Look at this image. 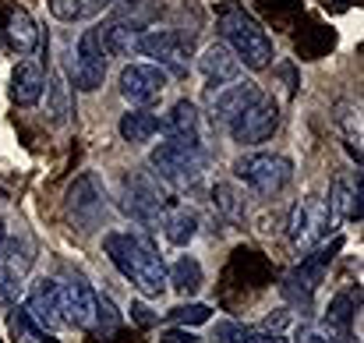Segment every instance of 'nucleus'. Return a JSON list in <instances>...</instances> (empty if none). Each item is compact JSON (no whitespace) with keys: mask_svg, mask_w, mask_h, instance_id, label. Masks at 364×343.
Wrapping results in <instances>:
<instances>
[{"mask_svg":"<svg viewBox=\"0 0 364 343\" xmlns=\"http://www.w3.org/2000/svg\"><path fill=\"white\" fill-rule=\"evenodd\" d=\"M103 248L110 255V262L121 269L124 280H131L145 297H159L170 283H166V262L163 255L138 233L131 230H114L103 237Z\"/></svg>","mask_w":364,"mask_h":343,"instance_id":"obj_1","label":"nucleus"},{"mask_svg":"<svg viewBox=\"0 0 364 343\" xmlns=\"http://www.w3.org/2000/svg\"><path fill=\"white\" fill-rule=\"evenodd\" d=\"M220 36L234 50V57L241 60V68L262 71V68L272 64V39L265 36V28L244 7H227L220 14Z\"/></svg>","mask_w":364,"mask_h":343,"instance_id":"obj_2","label":"nucleus"},{"mask_svg":"<svg viewBox=\"0 0 364 343\" xmlns=\"http://www.w3.org/2000/svg\"><path fill=\"white\" fill-rule=\"evenodd\" d=\"M149 167L152 174L163 181V184H173V188H195L202 177H205V152L202 145H188V142H177V138H166L152 149L149 156Z\"/></svg>","mask_w":364,"mask_h":343,"instance_id":"obj_3","label":"nucleus"},{"mask_svg":"<svg viewBox=\"0 0 364 343\" xmlns=\"http://www.w3.org/2000/svg\"><path fill=\"white\" fill-rule=\"evenodd\" d=\"M234 174L255 195L272 199L294 181V163L287 156H279V152H244L234 163Z\"/></svg>","mask_w":364,"mask_h":343,"instance_id":"obj_4","label":"nucleus"},{"mask_svg":"<svg viewBox=\"0 0 364 343\" xmlns=\"http://www.w3.org/2000/svg\"><path fill=\"white\" fill-rule=\"evenodd\" d=\"M64 213H68V223L78 233H92V230L103 227V220H107V191H103L96 174H82V177L71 181L68 199H64Z\"/></svg>","mask_w":364,"mask_h":343,"instance_id":"obj_5","label":"nucleus"},{"mask_svg":"<svg viewBox=\"0 0 364 343\" xmlns=\"http://www.w3.org/2000/svg\"><path fill=\"white\" fill-rule=\"evenodd\" d=\"M170 206V191L152 170H138L124 177V213L134 216L138 223L159 220V213Z\"/></svg>","mask_w":364,"mask_h":343,"instance_id":"obj_6","label":"nucleus"},{"mask_svg":"<svg viewBox=\"0 0 364 343\" xmlns=\"http://www.w3.org/2000/svg\"><path fill=\"white\" fill-rule=\"evenodd\" d=\"M138 53L152 57L156 68H163L166 75L184 78L188 75V53H191V39H184L173 28H156V32H141L138 36Z\"/></svg>","mask_w":364,"mask_h":343,"instance_id":"obj_7","label":"nucleus"},{"mask_svg":"<svg viewBox=\"0 0 364 343\" xmlns=\"http://www.w3.org/2000/svg\"><path fill=\"white\" fill-rule=\"evenodd\" d=\"M329 220H333V209H329L326 199H318V195L301 199V202L290 209V223H287V227H290L294 248H297V251H311V248H318L322 237L329 233Z\"/></svg>","mask_w":364,"mask_h":343,"instance_id":"obj_8","label":"nucleus"},{"mask_svg":"<svg viewBox=\"0 0 364 343\" xmlns=\"http://www.w3.org/2000/svg\"><path fill=\"white\" fill-rule=\"evenodd\" d=\"M227 127H230L234 142H241V145H258V142H265V138L276 134V127H279V107H276L272 100L258 96V100H251Z\"/></svg>","mask_w":364,"mask_h":343,"instance_id":"obj_9","label":"nucleus"},{"mask_svg":"<svg viewBox=\"0 0 364 343\" xmlns=\"http://www.w3.org/2000/svg\"><path fill=\"white\" fill-rule=\"evenodd\" d=\"M71 75H75V85L82 93H96L107 78V53L100 46V36L96 28H85L78 36V46H75V60H71Z\"/></svg>","mask_w":364,"mask_h":343,"instance_id":"obj_10","label":"nucleus"},{"mask_svg":"<svg viewBox=\"0 0 364 343\" xmlns=\"http://www.w3.org/2000/svg\"><path fill=\"white\" fill-rule=\"evenodd\" d=\"M57 305H60V319L64 326L75 329H92L96 322V290L85 280H57Z\"/></svg>","mask_w":364,"mask_h":343,"instance_id":"obj_11","label":"nucleus"},{"mask_svg":"<svg viewBox=\"0 0 364 343\" xmlns=\"http://www.w3.org/2000/svg\"><path fill=\"white\" fill-rule=\"evenodd\" d=\"M166 71L156 64H127L121 71V96L131 107H149L163 96Z\"/></svg>","mask_w":364,"mask_h":343,"instance_id":"obj_12","label":"nucleus"},{"mask_svg":"<svg viewBox=\"0 0 364 343\" xmlns=\"http://www.w3.org/2000/svg\"><path fill=\"white\" fill-rule=\"evenodd\" d=\"M198 71H202V78H205V96H213V93H220L223 85H230V82L241 78V60L234 57V50H230L227 43H213V46H205V53L198 57Z\"/></svg>","mask_w":364,"mask_h":343,"instance_id":"obj_13","label":"nucleus"},{"mask_svg":"<svg viewBox=\"0 0 364 343\" xmlns=\"http://www.w3.org/2000/svg\"><path fill=\"white\" fill-rule=\"evenodd\" d=\"M258 96H262L258 85H255V82H244V78L223 85L220 93L209 96V100H213V124H230V120L241 114L251 100H258Z\"/></svg>","mask_w":364,"mask_h":343,"instance_id":"obj_14","label":"nucleus"},{"mask_svg":"<svg viewBox=\"0 0 364 343\" xmlns=\"http://www.w3.org/2000/svg\"><path fill=\"white\" fill-rule=\"evenodd\" d=\"M163 131L166 138H177V142H188V145H202V114L191 100H177L170 117L163 120Z\"/></svg>","mask_w":364,"mask_h":343,"instance_id":"obj_15","label":"nucleus"},{"mask_svg":"<svg viewBox=\"0 0 364 343\" xmlns=\"http://www.w3.org/2000/svg\"><path fill=\"white\" fill-rule=\"evenodd\" d=\"M28 315L43 326V329H60L64 319H60V305H57V280H39L32 290H28Z\"/></svg>","mask_w":364,"mask_h":343,"instance_id":"obj_16","label":"nucleus"},{"mask_svg":"<svg viewBox=\"0 0 364 343\" xmlns=\"http://www.w3.org/2000/svg\"><path fill=\"white\" fill-rule=\"evenodd\" d=\"M43 85H46V78H43L39 64H32V60H18L14 64V71H11V100L18 107H36L43 100Z\"/></svg>","mask_w":364,"mask_h":343,"instance_id":"obj_17","label":"nucleus"},{"mask_svg":"<svg viewBox=\"0 0 364 343\" xmlns=\"http://www.w3.org/2000/svg\"><path fill=\"white\" fill-rule=\"evenodd\" d=\"M4 32H7V43L18 53H32L39 46V25L25 7H7L4 11Z\"/></svg>","mask_w":364,"mask_h":343,"instance_id":"obj_18","label":"nucleus"},{"mask_svg":"<svg viewBox=\"0 0 364 343\" xmlns=\"http://www.w3.org/2000/svg\"><path fill=\"white\" fill-rule=\"evenodd\" d=\"M159 227H163L170 244L184 248V244H191L195 233H198V216H195L188 206H173V202H170V206L159 213Z\"/></svg>","mask_w":364,"mask_h":343,"instance_id":"obj_19","label":"nucleus"},{"mask_svg":"<svg viewBox=\"0 0 364 343\" xmlns=\"http://www.w3.org/2000/svg\"><path fill=\"white\" fill-rule=\"evenodd\" d=\"M326 202H329V209H333L336 216H343V220H350V223H361V174H358V181L336 177Z\"/></svg>","mask_w":364,"mask_h":343,"instance_id":"obj_20","label":"nucleus"},{"mask_svg":"<svg viewBox=\"0 0 364 343\" xmlns=\"http://www.w3.org/2000/svg\"><path fill=\"white\" fill-rule=\"evenodd\" d=\"M166 283H170L177 294H184V297L198 294V290H202V283H205L198 258H191V255L177 258V265H173V269H166Z\"/></svg>","mask_w":364,"mask_h":343,"instance_id":"obj_21","label":"nucleus"},{"mask_svg":"<svg viewBox=\"0 0 364 343\" xmlns=\"http://www.w3.org/2000/svg\"><path fill=\"white\" fill-rule=\"evenodd\" d=\"M350 322H354V301L347 294H336L322 319V333H329L333 340H350Z\"/></svg>","mask_w":364,"mask_h":343,"instance_id":"obj_22","label":"nucleus"},{"mask_svg":"<svg viewBox=\"0 0 364 343\" xmlns=\"http://www.w3.org/2000/svg\"><path fill=\"white\" fill-rule=\"evenodd\" d=\"M159 127H163V120H159L156 114H149V110H127V114L121 117V138L124 142H131V145L149 142Z\"/></svg>","mask_w":364,"mask_h":343,"instance_id":"obj_23","label":"nucleus"},{"mask_svg":"<svg viewBox=\"0 0 364 343\" xmlns=\"http://www.w3.org/2000/svg\"><path fill=\"white\" fill-rule=\"evenodd\" d=\"M336 124H340V131H343V138H347L350 156L361 163V110L350 107V103H340V107H336Z\"/></svg>","mask_w":364,"mask_h":343,"instance_id":"obj_24","label":"nucleus"},{"mask_svg":"<svg viewBox=\"0 0 364 343\" xmlns=\"http://www.w3.org/2000/svg\"><path fill=\"white\" fill-rule=\"evenodd\" d=\"M46 89V114L53 124H64L68 114H71V100H68V85H64V78L60 75H53L50 78V85H43Z\"/></svg>","mask_w":364,"mask_h":343,"instance_id":"obj_25","label":"nucleus"},{"mask_svg":"<svg viewBox=\"0 0 364 343\" xmlns=\"http://www.w3.org/2000/svg\"><path fill=\"white\" fill-rule=\"evenodd\" d=\"M279 290H283V297H287L301 315H311V312H315V290H308V287H304V283H297L294 276H283Z\"/></svg>","mask_w":364,"mask_h":343,"instance_id":"obj_26","label":"nucleus"},{"mask_svg":"<svg viewBox=\"0 0 364 343\" xmlns=\"http://www.w3.org/2000/svg\"><path fill=\"white\" fill-rule=\"evenodd\" d=\"M213 199H216V206H220L223 216H230V220H241L244 216V199H241V191H237L234 184H216Z\"/></svg>","mask_w":364,"mask_h":343,"instance_id":"obj_27","label":"nucleus"},{"mask_svg":"<svg viewBox=\"0 0 364 343\" xmlns=\"http://www.w3.org/2000/svg\"><path fill=\"white\" fill-rule=\"evenodd\" d=\"M92 326H96L103 337H110V333L121 326V312L114 308V301H110L107 294H103V297L96 294V322H92Z\"/></svg>","mask_w":364,"mask_h":343,"instance_id":"obj_28","label":"nucleus"},{"mask_svg":"<svg viewBox=\"0 0 364 343\" xmlns=\"http://www.w3.org/2000/svg\"><path fill=\"white\" fill-rule=\"evenodd\" d=\"M209 315H213L209 305H177V308L166 312V319L181 322V326H202V322H209Z\"/></svg>","mask_w":364,"mask_h":343,"instance_id":"obj_29","label":"nucleus"},{"mask_svg":"<svg viewBox=\"0 0 364 343\" xmlns=\"http://www.w3.org/2000/svg\"><path fill=\"white\" fill-rule=\"evenodd\" d=\"M251 340V326H241L234 319H223L213 326V343H247Z\"/></svg>","mask_w":364,"mask_h":343,"instance_id":"obj_30","label":"nucleus"},{"mask_svg":"<svg viewBox=\"0 0 364 343\" xmlns=\"http://www.w3.org/2000/svg\"><path fill=\"white\" fill-rule=\"evenodd\" d=\"M50 11H53L60 21H78V18L92 14V4H89V0H50Z\"/></svg>","mask_w":364,"mask_h":343,"instance_id":"obj_31","label":"nucleus"},{"mask_svg":"<svg viewBox=\"0 0 364 343\" xmlns=\"http://www.w3.org/2000/svg\"><path fill=\"white\" fill-rule=\"evenodd\" d=\"M18 294H21V273H14L11 265L0 262V305L18 301Z\"/></svg>","mask_w":364,"mask_h":343,"instance_id":"obj_32","label":"nucleus"},{"mask_svg":"<svg viewBox=\"0 0 364 343\" xmlns=\"http://www.w3.org/2000/svg\"><path fill=\"white\" fill-rule=\"evenodd\" d=\"M294 340L297 343H347V340H333L329 333H322V329H315V326H301Z\"/></svg>","mask_w":364,"mask_h":343,"instance_id":"obj_33","label":"nucleus"},{"mask_svg":"<svg viewBox=\"0 0 364 343\" xmlns=\"http://www.w3.org/2000/svg\"><path fill=\"white\" fill-rule=\"evenodd\" d=\"M247 343H290V340H283V337L272 333V329H251V340Z\"/></svg>","mask_w":364,"mask_h":343,"instance_id":"obj_34","label":"nucleus"},{"mask_svg":"<svg viewBox=\"0 0 364 343\" xmlns=\"http://www.w3.org/2000/svg\"><path fill=\"white\" fill-rule=\"evenodd\" d=\"M131 315L141 322V326H149V322H156V315H149V308L145 305H131Z\"/></svg>","mask_w":364,"mask_h":343,"instance_id":"obj_35","label":"nucleus"},{"mask_svg":"<svg viewBox=\"0 0 364 343\" xmlns=\"http://www.w3.org/2000/svg\"><path fill=\"white\" fill-rule=\"evenodd\" d=\"M92 4V11H103V7H110V4H117V0H89Z\"/></svg>","mask_w":364,"mask_h":343,"instance_id":"obj_36","label":"nucleus"},{"mask_svg":"<svg viewBox=\"0 0 364 343\" xmlns=\"http://www.w3.org/2000/svg\"><path fill=\"white\" fill-rule=\"evenodd\" d=\"M4 241H7V233H4V223H0V251H4Z\"/></svg>","mask_w":364,"mask_h":343,"instance_id":"obj_37","label":"nucleus"}]
</instances>
